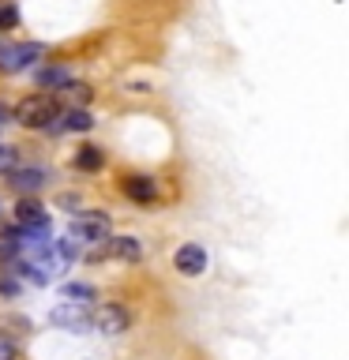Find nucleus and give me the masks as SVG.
I'll return each instance as SVG.
<instances>
[{"instance_id": "10", "label": "nucleus", "mask_w": 349, "mask_h": 360, "mask_svg": "<svg viewBox=\"0 0 349 360\" xmlns=\"http://www.w3.org/2000/svg\"><path fill=\"white\" fill-rule=\"evenodd\" d=\"M106 255H117L124 263H139L143 259V244L135 236H117V240H106Z\"/></svg>"}, {"instance_id": "5", "label": "nucleus", "mask_w": 349, "mask_h": 360, "mask_svg": "<svg viewBox=\"0 0 349 360\" xmlns=\"http://www.w3.org/2000/svg\"><path fill=\"white\" fill-rule=\"evenodd\" d=\"M128 311L120 308V304H101V308L90 315V326L94 330H101V334H124L128 330Z\"/></svg>"}, {"instance_id": "12", "label": "nucleus", "mask_w": 349, "mask_h": 360, "mask_svg": "<svg viewBox=\"0 0 349 360\" xmlns=\"http://www.w3.org/2000/svg\"><path fill=\"white\" fill-rule=\"evenodd\" d=\"M64 83H72V75L64 68H42L38 72V86H49V90H61Z\"/></svg>"}, {"instance_id": "19", "label": "nucleus", "mask_w": 349, "mask_h": 360, "mask_svg": "<svg viewBox=\"0 0 349 360\" xmlns=\"http://www.w3.org/2000/svg\"><path fill=\"white\" fill-rule=\"evenodd\" d=\"M4 117H8V112H4V109H0V124H4Z\"/></svg>"}, {"instance_id": "13", "label": "nucleus", "mask_w": 349, "mask_h": 360, "mask_svg": "<svg viewBox=\"0 0 349 360\" xmlns=\"http://www.w3.org/2000/svg\"><path fill=\"white\" fill-rule=\"evenodd\" d=\"M75 169H87V173H98V169H101V150H98V146H83V150L75 154Z\"/></svg>"}, {"instance_id": "7", "label": "nucleus", "mask_w": 349, "mask_h": 360, "mask_svg": "<svg viewBox=\"0 0 349 360\" xmlns=\"http://www.w3.org/2000/svg\"><path fill=\"white\" fill-rule=\"evenodd\" d=\"M177 270L184 278H196V274H203V270H207V252H203L199 244H184V248H177Z\"/></svg>"}, {"instance_id": "11", "label": "nucleus", "mask_w": 349, "mask_h": 360, "mask_svg": "<svg viewBox=\"0 0 349 360\" xmlns=\"http://www.w3.org/2000/svg\"><path fill=\"white\" fill-rule=\"evenodd\" d=\"M124 191H128V199H135V202H151L158 195L151 176H128L124 180Z\"/></svg>"}, {"instance_id": "1", "label": "nucleus", "mask_w": 349, "mask_h": 360, "mask_svg": "<svg viewBox=\"0 0 349 360\" xmlns=\"http://www.w3.org/2000/svg\"><path fill=\"white\" fill-rule=\"evenodd\" d=\"M61 117V105H56V98L49 94H30L19 101L15 109V120L23 124V128H49V120Z\"/></svg>"}, {"instance_id": "18", "label": "nucleus", "mask_w": 349, "mask_h": 360, "mask_svg": "<svg viewBox=\"0 0 349 360\" xmlns=\"http://www.w3.org/2000/svg\"><path fill=\"white\" fill-rule=\"evenodd\" d=\"M11 162H15V150H8V146H0V169H8Z\"/></svg>"}, {"instance_id": "4", "label": "nucleus", "mask_w": 349, "mask_h": 360, "mask_svg": "<svg viewBox=\"0 0 349 360\" xmlns=\"http://www.w3.org/2000/svg\"><path fill=\"white\" fill-rule=\"evenodd\" d=\"M49 323L53 326H61V330H87L90 326V311H87V304H75V300H68L61 304V308H53L49 311Z\"/></svg>"}, {"instance_id": "16", "label": "nucleus", "mask_w": 349, "mask_h": 360, "mask_svg": "<svg viewBox=\"0 0 349 360\" xmlns=\"http://www.w3.org/2000/svg\"><path fill=\"white\" fill-rule=\"evenodd\" d=\"M15 22H19L15 4H11V0H0V30H11Z\"/></svg>"}, {"instance_id": "14", "label": "nucleus", "mask_w": 349, "mask_h": 360, "mask_svg": "<svg viewBox=\"0 0 349 360\" xmlns=\"http://www.w3.org/2000/svg\"><path fill=\"white\" fill-rule=\"evenodd\" d=\"M61 94H64L68 101H75V109H79V105H87V101H90V86H83V83H64Z\"/></svg>"}, {"instance_id": "6", "label": "nucleus", "mask_w": 349, "mask_h": 360, "mask_svg": "<svg viewBox=\"0 0 349 360\" xmlns=\"http://www.w3.org/2000/svg\"><path fill=\"white\" fill-rule=\"evenodd\" d=\"M45 169H34V165H19V169H11V176H8V184L19 191V195H34V191H42L45 188Z\"/></svg>"}, {"instance_id": "9", "label": "nucleus", "mask_w": 349, "mask_h": 360, "mask_svg": "<svg viewBox=\"0 0 349 360\" xmlns=\"http://www.w3.org/2000/svg\"><path fill=\"white\" fill-rule=\"evenodd\" d=\"M49 128H53V131H90V128H94V120H90V112L79 105V109H72V112H64V117L49 120Z\"/></svg>"}, {"instance_id": "3", "label": "nucleus", "mask_w": 349, "mask_h": 360, "mask_svg": "<svg viewBox=\"0 0 349 360\" xmlns=\"http://www.w3.org/2000/svg\"><path fill=\"white\" fill-rule=\"evenodd\" d=\"M42 56H45V45H38V41L4 45V49H0V72L15 75V72H23V68H30L34 60H42Z\"/></svg>"}, {"instance_id": "8", "label": "nucleus", "mask_w": 349, "mask_h": 360, "mask_svg": "<svg viewBox=\"0 0 349 360\" xmlns=\"http://www.w3.org/2000/svg\"><path fill=\"white\" fill-rule=\"evenodd\" d=\"M15 221H19V229H42V225H49V214H45L42 202H34V199H19V207H15Z\"/></svg>"}, {"instance_id": "17", "label": "nucleus", "mask_w": 349, "mask_h": 360, "mask_svg": "<svg viewBox=\"0 0 349 360\" xmlns=\"http://www.w3.org/2000/svg\"><path fill=\"white\" fill-rule=\"evenodd\" d=\"M0 360H15V342L8 334H0Z\"/></svg>"}, {"instance_id": "15", "label": "nucleus", "mask_w": 349, "mask_h": 360, "mask_svg": "<svg viewBox=\"0 0 349 360\" xmlns=\"http://www.w3.org/2000/svg\"><path fill=\"white\" fill-rule=\"evenodd\" d=\"M64 297H68V300H75V304H87V300H94V289H90V285H79V281H72V285H64Z\"/></svg>"}, {"instance_id": "2", "label": "nucleus", "mask_w": 349, "mask_h": 360, "mask_svg": "<svg viewBox=\"0 0 349 360\" xmlns=\"http://www.w3.org/2000/svg\"><path fill=\"white\" fill-rule=\"evenodd\" d=\"M68 236H75L79 244H106L109 240V214L101 210H87L68 225Z\"/></svg>"}]
</instances>
